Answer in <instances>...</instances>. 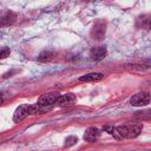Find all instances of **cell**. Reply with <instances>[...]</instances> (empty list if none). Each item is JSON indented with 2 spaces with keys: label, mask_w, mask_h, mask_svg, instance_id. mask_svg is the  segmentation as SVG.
Instances as JSON below:
<instances>
[{
  "label": "cell",
  "mask_w": 151,
  "mask_h": 151,
  "mask_svg": "<svg viewBox=\"0 0 151 151\" xmlns=\"http://www.w3.org/2000/svg\"><path fill=\"white\" fill-rule=\"evenodd\" d=\"M105 32H106V24L103 20H98L91 31V37L94 40H101L105 37Z\"/></svg>",
  "instance_id": "1"
},
{
  "label": "cell",
  "mask_w": 151,
  "mask_h": 151,
  "mask_svg": "<svg viewBox=\"0 0 151 151\" xmlns=\"http://www.w3.org/2000/svg\"><path fill=\"white\" fill-rule=\"evenodd\" d=\"M149 103H150V94H149L147 92L137 93V94L132 96L131 99H130V104H131L132 106H137V107L146 106Z\"/></svg>",
  "instance_id": "2"
},
{
  "label": "cell",
  "mask_w": 151,
  "mask_h": 151,
  "mask_svg": "<svg viewBox=\"0 0 151 151\" xmlns=\"http://www.w3.org/2000/svg\"><path fill=\"white\" fill-rule=\"evenodd\" d=\"M59 94L60 93H58V92H47V93H44L42 96L39 97L37 104H39L41 106H52L53 104H55V100L59 97Z\"/></svg>",
  "instance_id": "3"
},
{
  "label": "cell",
  "mask_w": 151,
  "mask_h": 151,
  "mask_svg": "<svg viewBox=\"0 0 151 151\" xmlns=\"http://www.w3.org/2000/svg\"><path fill=\"white\" fill-rule=\"evenodd\" d=\"M28 107H29L28 104H22V105L18 106L17 110L14 111V114H13V122L14 123H20L21 120H24L29 114L28 113Z\"/></svg>",
  "instance_id": "4"
},
{
  "label": "cell",
  "mask_w": 151,
  "mask_h": 151,
  "mask_svg": "<svg viewBox=\"0 0 151 151\" xmlns=\"http://www.w3.org/2000/svg\"><path fill=\"white\" fill-rule=\"evenodd\" d=\"M77 101V98L74 94L72 93H66V94H59V97L57 98L55 100V104L60 107L63 106H68V105H72Z\"/></svg>",
  "instance_id": "5"
},
{
  "label": "cell",
  "mask_w": 151,
  "mask_h": 151,
  "mask_svg": "<svg viewBox=\"0 0 151 151\" xmlns=\"http://www.w3.org/2000/svg\"><path fill=\"white\" fill-rule=\"evenodd\" d=\"M15 14L11 11L0 9V26H8L15 21Z\"/></svg>",
  "instance_id": "6"
},
{
  "label": "cell",
  "mask_w": 151,
  "mask_h": 151,
  "mask_svg": "<svg viewBox=\"0 0 151 151\" xmlns=\"http://www.w3.org/2000/svg\"><path fill=\"white\" fill-rule=\"evenodd\" d=\"M105 55H106V47L105 46H97L90 51V57L94 61H99V60L104 59Z\"/></svg>",
  "instance_id": "7"
},
{
  "label": "cell",
  "mask_w": 151,
  "mask_h": 151,
  "mask_svg": "<svg viewBox=\"0 0 151 151\" xmlns=\"http://www.w3.org/2000/svg\"><path fill=\"white\" fill-rule=\"evenodd\" d=\"M100 136V131L97 129V127H88L86 129L85 133H84V140L85 142H88V143H93L96 142Z\"/></svg>",
  "instance_id": "8"
},
{
  "label": "cell",
  "mask_w": 151,
  "mask_h": 151,
  "mask_svg": "<svg viewBox=\"0 0 151 151\" xmlns=\"http://www.w3.org/2000/svg\"><path fill=\"white\" fill-rule=\"evenodd\" d=\"M127 126V137L126 138H136L140 134L143 125L139 124H132V125H126Z\"/></svg>",
  "instance_id": "9"
},
{
  "label": "cell",
  "mask_w": 151,
  "mask_h": 151,
  "mask_svg": "<svg viewBox=\"0 0 151 151\" xmlns=\"http://www.w3.org/2000/svg\"><path fill=\"white\" fill-rule=\"evenodd\" d=\"M104 78L103 73L99 72H92V73H87L85 76H81L79 78V81H99Z\"/></svg>",
  "instance_id": "10"
},
{
  "label": "cell",
  "mask_w": 151,
  "mask_h": 151,
  "mask_svg": "<svg viewBox=\"0 0 151 151\" xmlns=\"http://www.w3.org/2000/svg\"><path fill=\"white\" fill-rule=\"evenodd\" d=\"M116 130H117V132H118V134L120 136L122 139L127 137V126L126 125H119V126L116 127Z\"/></svg>",
  "instance_id": "11"
},
{
  "label": "cell",
  "mask_w": 151,
  "mask_h": 151,
  "mask_svg": "<svg viewBox=\"0 0 151 151\" xmlns=\"http://www.w3.org/2000/svg\"><path fill=\"white\" fill-rule=\"evenodd\" d=\"M138 21H142V27L149 29V27H150V17H149V15L139 17V18H138Z\"/></svg>",
  "instance_id": "12"
},
{
  "label": "cell",
  "mask_w": 151,
  "mask_h": 151,
  "mask_svg": "<svg viewBox=\"0 0 151 151\" xmlns=\"http://www.w3.org/2000/svg\"><path fill=\"white\" fill-rule=\"evenodd\" d=\"M77 142H78V138H77V137H74V136H70V137H67V138L65 139V144H64V146H65V147H70V146L74 145Z\"/></svg>",
  "instance_id": "13"
},
{
  "label": "cell",
  "mask_w": 151,
  "mask_h": 151,
  "mask_svg": "<svg viewBox=\"0 0 151 151\" xmlns=\"http://www.w3.org/2000/svg\"><path fill=\"white\" fill-rule=\"evenodd\" d=\"M52 57H53V53L52 52H47V51H45V52H42L40 55H39V60L40 61H47V60H50V59H52Z\"/></svg>",
  "instance_id": "14"
},
{
  "label": "cell",
  "mask_w": 151,
  "mask_h": 151,
  "mask_svg": "<svg viewBox=\"0 0 151 151\" xmlns=\"http://www.w3.org/2000/svg\"><path fill=\"white\" fill-rule=\"evenodd\" d=\"M11 54L9 47H0V59H5Z\"/></svg>",
  "instance_id": "15"
},
{
  "label": "cell",
  "mask_w": 151,
  "mask_h": 151,
  "mask_svg": "<svg viewBox=\"0 0 151 151\" xmlns=\"http://www.w3.org/2000/svg\"><path fill=\"white\" fill-rule=\"evenodd\" d=\"M113 127H114V126H112V125H106V126H104V131H106L107 133H110V134H111V132H112Z\"/></svg>",
  "instance_id": "16"
},
{
  "label": "cell",
  "mask_w": 151,
  "mask_h": 151,
  "mask_svg": "<svg viewBox=\"0 0 151 151\" xmlns=\"http://www.w3.org/2000/svg\"><path fill=\"white\" fill-rule=\"evenodd\" d=\"M2 104V98H0V105Z\"/></svg>",
  "instance_id": "17"
}]
</instances>
